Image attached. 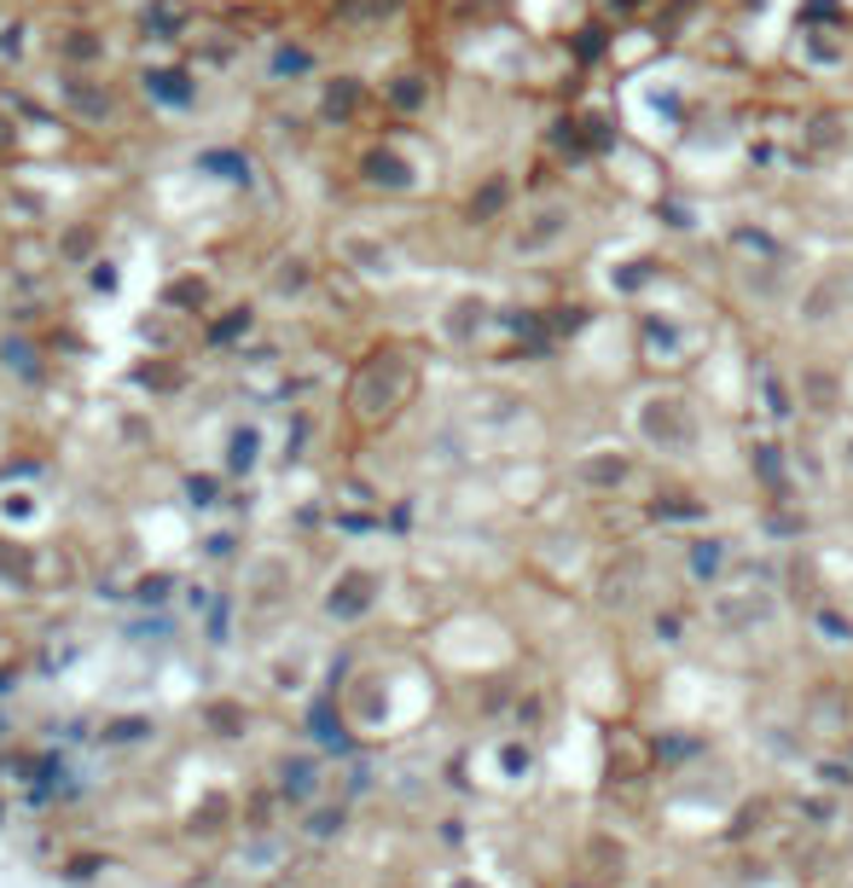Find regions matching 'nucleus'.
Masks as SVG:
<instances>
[{
	"label": "nucleus",
	"instance_id": "1",
	"mask_svg": "<svg viewBox=\"0 0 853 888\" xmlns=\"http://www.w3.org/2000/svg\"><path fill=\"white\" fill-rule=\"evenodd\" d=\"M627 436L644 453L680 465V459H697V448H703V413L674 383H644V390L627 395Z\"/></svg>",
	"mask_w": 853,
	"mask_h": 888
},
{
	"label": "nucleus",
	"instance_id": "2",
	"mask_svg": "<svg viewBox=\"0 0 853 888\" xmlns=\"http://www.w3.org/2000/svg\"><path fill=\"white\" fill-rule=\"evenodd\" d=\"M383 598H390V575L378 563H343L319 587V616L332 628H360V621H372L383 610Z\"/></svg>",
	"mask_w": 853,
	"mask_h": 888
},
{
	"label": "nucleus",
	"instance_id": "3",
	"mask_svg": "<svg viewBox=\"0 0 853 888\" xmlns=\"http://www.w3.org/2000/svg\"><path fill=\"white\" fill-rule=\"evenodd\" d=\"M471 773H476V784H487L500 796H523L540 784V743L528 732H494L471 755Z\"/></svg>",
	"mask_w": 853,
	"mask_h": 888
},
{
	"label": "nucleus",
	"instance_id": "4",
	"mask_svg": "<svg viewBox=\"0 0 853 888\" xmlns=\"http://www.w3.org/2000/svg\"><path fill=\"white\" fill-rule=\"evenodd\" d=\"M406 383H413V367H406L401 355H378V360H366V367H360L355 390H349V407L366 413V418H383V413L401 407Z\"/></svg>",
	"mask_w": 853,
	"mask_h": 888
},
{
	"label": "nucleus",
	"instance_id": "5",
	"mask_svg": "<svg viewBox=\"0 0 853 888\" xmlns=\"http://www.w3.org/2000/svg\"><path fill=\"white\" fill-rule=\"evenodd\" d=\"M273 796L284 807H314V801H325V761L314 750L279 755L273 761Z\"/></svg>",
	"mask_w": 853,
	"mask_h": 888
},
{
	"label": "nucleus",
	"instance_id": "6",
	"mask_svg": "<svg viewBox=\"0 0 853 888\" xmlns=\"http://www.w3.org/2000/svg\"><path fill=\"white\" fill-rule=\"evenodd\" d=\"M731 563H738V547H731L726 535H697L685 547V581L703 593H720L731 581Z\"/></svg>",
	"mask_w": 853,
	"mask_h": 888
},
{
	"label": "nucleus",
	"instance_id": "7",
	"mask_svg": "<svg viewBox=\"0 0 853 888\" xmlns=\"http://www.w3.org/2000/svg\"><path fill=\"white\" fill-rule=\"evenodd\" d=\"M569 233H575V210H569V204H540L535 215H528L523 221V227H517V238H512V245H517V256H528V261H535V256H552V250H563V238Z\"/></svg>",
	"mask_w": 853,
	"mask_h": 888
},
{
	"label": "nucleus",
	"instance_id": "8",
	"mask_svg": "<svg viewBox=\"0 0 853 888\" xmlns=\"http://www.w3.org/2000/svg\"><path fill=\"white\" fill-rule=\"evenodd\" d=\"M807 633H812V644H819V651L848 656V651H853V616H848V604L819 598V604L807 610Z\"/></svg>",
	"mask_w": 853,
	"mask_h": 888
},
{
	"label": "nucleus",
	"instance_id": "9",
	"mask_svg": "<svg viewBox=\"0 0 853 888\" xmlns=\"http://www.w3.org/2000/svg\"><path fill=\"white\" fill-rule=\"evenodd\" d=\"M343 831H349V801H314V807H302V836H308L314 847L325 842H343Z\"/></svg>",
	"mask_w": 853,
	"mask_h": 888
},
{
	"label": "nucleus",
	"instance_id": "10",
	"mask_svg": "<svg viewBox=\"0 0 853 888\" xmlns=\"http://www.w3.org/2000/svg\"><path fill=\"white\" fill-rule=\"evenodd\" d=\"M99 738H105L111 750H146V743L157 738V720L151 715H111L105 726H99Z\"/></svg>",
	"mask_w": 853,
	"mask_h": 888
},
{
	"label": "nucleus",
	"instance_id": "11",
	"mask_svg": "<svg viewBox=\"0 0 853 888\" xmlns=\"http://www.w3.org/2000/svg\"><path fill=\"white\" fill-rule=\"evenodd\" d=\"M203 726H210V738H244V726H250V709H244L238 697H210L203 702Z\"/></svg>",
	"mask_w": 853,
	"mask_h": 888
},
{
	"label": "nucleus",
	"instance_id": "12",
	"mask_svg": "<svg viewBox=\"0 0 853 888\" xmlns=\"http://www.w3.org/2000/svg\"><path fill=\"white\" fill-rule=\"evenodd\" d=\"M169 593H180V575L175 570H146V575L128 581V604H139V610H162Z\"/></svg>",
	"mask_w": 853,
	"mask_h": 888
},
{
	"label": "nucleus",
	"instance_id": "13",
	"mask_svg": "<svg viewBox=\"0 0 853 888\" xmlns=\"http://www.w3.org/2000/svg\"><path fill=\"white\" fill-rule=\"evenodd\" d=\"M256 465V430H238L233 436V453H227V476H244Z\"/></svg>",
	"mask_w": 853,
	"mask_h": 888
},
{
	"label": "nucleus",
	"instance_id": "14",
	"mask_svg": "<svg viewBox=\"0 0 853 888\" xmlns=\"http://www.w3.org/2000/svg\"><path fill=\"white\" fill-rule=\"evenodd\" d=\"M105 865H111L105 854H70V859H65V883H93L99 872H105Z\"/></svg>",
	"mask_w": 853,
	"mask_h": 888
},
{
	"label": "nucleus",
	"instance_id": "15",
	"mask_svg": "<svg viewBox=\"0 0 853 888\" xmlns=\"http://www.w3.org/2000/svg\"><path fill=\"white\" fill-rule=\"evenodd\" d=\"M187 494H192V506H215V499H221V482H215V476H187Z\"/></svg>",
	"mask_w": 853,
	"mask_h": 888
},
{
	"label": "nucleus",
	"instance_id": "16",
	"mask_svg": "<svg viewBox=\"0 0 853 888\" xmlns=\"http://www.w3.org/2000/svg\"><path fill=\"white\" fill-rule=\"evenodd\" d=\"M227 633H233V598H221V604H215V621H210V639L221 644Z\"/></svg>",
	"mask_w": 853,
	"mask_h": 888
},
{
	"label": "nucleus",
	"instance_id": "17",
	"mask_svg": "<svg viewBox=\"0 0 853 888\" xmlns=\"http://www.w3.org/2000/svg\"><path fill=\"white\" fill-rule=\"evenodd\" d=\"M447 888H494V883L476 877V872H453V877H447Z\"/></svg>",
	"mask_w": 853,
	"mask_h": 888
},
{
	"label": "nucleus",
	"instance_id": "18",
	"mask_svg": "<svg viewBox=\"0 0 853 888\" xmlns=\"http://www.w3.org/2000/svg\"><path fill=\"white\" fill-rule=\"evenodd\" d=\"M837 448H842V453H837V459H842V471L853 476V436H842V441H837Z\"/></svg>",
	"mask_w": 853,
	"mask_h": 888
},
{
	"label": "nucleus",
	"instance_id": "19",
	"mask_svg": "<svg viewBox=\"0 0 853 888\" xmlns=\"http://www.w3.org/2000/svg\"><path fill=\"white\" fill-rule=\"evenodd\" d=\"M0 824H7V796H0Z\"/></svg>",
	"mask_w": 853,
	"mask_h": 888
}]
</instances>
